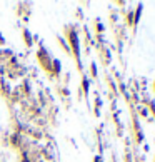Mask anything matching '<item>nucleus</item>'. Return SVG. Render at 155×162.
Wrapping results in <instances>:
<instances>
[{"label": "nucleus", "instance_id": "nucleus-1", "mask_svg": "<svg viewBox=\"0 0 155 162\" xmlns=\"http://www.w3.org/2000/svg\"><path fill=\"white\" fill-rule=\"evenodd\" d=\"M70 40H72V44H73L75 55H77V59H79V40H77V34H75V32H72V34H70Z\"/></svg>", "mask_w": 155, "mask_h": 162}, {"label": "nucleus", "instance_id": "nucleus-2", "mask_svg": "<svg viewBox=\"0 0 155 162\" xmlns=\"http://www.w3.org/2000/svg\"><path fill=\"white\" fill-rule=\"evenodd\" d=\"M140 15H142V5H138L137 7V12H135V22H133V23H137L138 20H140Z\"/></svg>", "mask_w": 155, "mask_h": 162}, {"label": "nucleus", "instance_id": "nucleus-3", "mask_svg": "<svg viewBox=\"0 0 155 162\" xmlns=\"http://www.w3.org/2000/svg\"><path fill=\"white\" fill-rule=\"evenodd\" d=\"M95 162H102V160H100V157H95Z\"/></svg>", "mask_w": 155, "mask_h": 162}]
</instances>
